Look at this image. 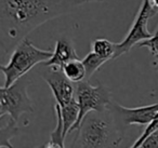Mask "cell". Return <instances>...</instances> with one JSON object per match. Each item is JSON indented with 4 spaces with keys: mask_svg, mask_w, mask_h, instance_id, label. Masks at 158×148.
Here are the masks:
<instances>
[{
    "mask_svg": "<svg viewBox=\"0 0 158 148\" xmlns=\"http://www.w3.org/2000/svg\"><path fill=\"white\" fill-rule=\"evenodd\" d=\"M91 52L95 53L100 57L110 61V60H115V54H116V43H113L112 41L104 38L97 39L91 43Z\"/></svg>",
    "mask_w": 158,
    "mask_h": 148,
    "instance_id": "cell-12",
    "label": "cell"
},
{
    "mask_svg": "<svg viewBox=\"0 0 158 148\" xmlns=\"http://www.w3.org/2000/svg\"><path fill=\"white\" fill-rule=\"evenodd\" d=\"M157 33H158V31H157Z\"/></svg>",
    "mask_w": 158,
    "mask_h": 148,
    "instance_id": "cell-23",
    "label": "cell"
},
{
    "mask_svg": "<svg viewBox=\"0 0 158 148\" xmlns=\"http://www.w3.org/2000/svg\"><path fill=\"white\" fill-rule=\"evenodd\" d=\"M53 52L41 50L35 47L27 38L16 44L11 53L10 60L6 65L0 66V70L5 75V85L10 87L20 80L31 69L38 64H44L51 59Z\"/></svg>",
    "mask_w": 158,
    "mask_h": 148,
    "instance_id": "cell-3",
    "label": "cell"
},
{
    "mask_svg": "<svg viewBox=\"0 0 158 148\" xmlns=\"http://www.w3.org/2000/svg\"><path fill=\"white\" fill-rule=\"evenodd\" d=\"M34 107L27 94V82L21 78L10 87H1L0 89V118L8 116L18 123L23 113H33Z\"/></svg>",
    "mask_w": 158,
    "mask_h": 148,
    "instance_id": "cell-5",
    "label": "cell"
},
{
    "mask_svg": "<svg viewBox=\"0 0 158 148\" xmlns=\"http://www.w3.org/2000/svg\"><path fill=\"white\" fill-rule=\"evenodd\" d=\"M149 1H151V2H153V0H149Z\"/></svg>",
    "mask_w": 158,
    "mask_h": 148,
    "instance_id": "cell-22",
    "label": "cell"
},
{
    "mask_svg": "<svg viewBox=\"0 0 158 148\" xmlns=\"http://www.w3.org/2000/svg\"><path fill=\"white\" fill-rule=\"evenodd\" d=\"M91 1H103V0H74V2L76 6L82 5L85 2H91Z\"/></svg>",
    "mask_w": 158,
    "mask_h": 148,
    "instance_id": "cell-18",
    "label": "cell"
},
{
    "mask_svg": "<svg viewBox=\"0 0 158 148\" xmlns=\"http://www.w3.org/2000/svg\"><path fill=\"white\" fill-rule=\"evenodd\" d=\"M62 72L65 77L73 83H79L87 79V70L84 63L80 60H73L62 67Z\"/></svg>",
    "mask_w": 158,
    "mask_h": 148,
    "instance_id": "cell-11",
    "label": "cell"
},
{
    "mask_svg": "<svg viewBox=\"0 0 158 148\" xmlns=\"http://www.w3.org/2000/svg\"><path fill=\"white\" fill-rule=\"evenodd\" d=\"M76 7L74 0H0L1 50L7 52L38 26Z\"/></svg>",
    "mask_w": 158,
    "mask_h": 148,
    "instance_id": "cell-1",
    "label": "cell"
},
{
    "mask_svg": "<svg viewBox=\"0 0 158 148\" xmlns=\"http://www.w3.org/2000/svg\"><path fill=\"white\" fill-rule=\"evenodd\" d=\"M156 131H158V115H157V117H156L155 119L151 122V123L147 124L146 128L144 129V131H143L142 134H141V136L139 137L135 142H134V144L130 148H139L143 143H144L145 139L148 138V137L151 136L153 133H155Z\"/></svg>",
    "mask_w": 158,
    "mask_h": 148,
    "instance_id": "cell-14",
    "label": "cell"
},
{
    "mask_svg": "<svg viewBox=\"0 0 158 148\" xmlns=\"http://www.w3.org/2000/svg\"><path fill=\"white\" fill-rule=\"evenodd\" d=\"M139 148H158V131L151 135Z\"/></svg>",
    "mask_w": 158,
    "mask_h": 148,
    "instance_id": "cell-16",
    "label": "cell"
},
{
    "mask_svg": "<svg viewBox=\"0 0 158 148\" xmlns=\"http://www.w3.org/2000/svg\"><path fill=\"white\" fill-rule=\"evenodd\" d=\"M75 97L79 106V116L73 131L78 130L82 120L92 111H105L112 105L110 91L103 84L92 85L85 80L76 83Z\"/></svg>",
    "mask_w": 158,
    "mask_h": 148,
    "instance_id": "cell-4",
    "label": "cell"
},
{
    "mask_svg": "<svg viewBox=\"0 0 158 148\" xmlns=\"http://www.w3.org/2000/svg\"><path fill=\"white\" fill-rule=\"evenodd\" d=\"M46 148H65V146L61 145V144H54V143L49 142L48 145L46 146Z\"/></svg>",
    "mask_w": 158,
    "mask_h": 148,
    "instance_id": "cell-17",
    "label": "cell"
},
{
    "mask_svg": "<svg viewBox=\"0 0 158 148\" xmlns=\"http://www.w3.org/2000/svg\"><path fill=\"white\" fill-rule=\"evenodd\" d=\"M77 131V148H107L116 146L123 138L110 109L88 113Z\"/></svg>",
    "mask_w": 158,
    "mask_h": 148,
    "instance_id": "cell-2",
    "label": "cell"
},
{
    "mask_svg": "<svg viewBox=\"0 0 158 148\" xmlns=\"http://www.w3.org/2000/svg\"><path fill=\"white\" fill-rule=\"evenodd\" d=\"M157 11L158 10L154 7L149 0H143L140 10H139L127 36L121 42L116 43L115 59L129 52L134 46H138L142 41H145L153 37L154 34L147 29V24H148L151 18H153L157 13Z\"/></svg>",
    "mask_w": 158,
    "mask_h": 148,
    "instance_id": "cell-6",
    "label": "cell"
},
{
    "mask_svg": "<svg viewBox=\"0 0 158 148\" xmlns=\"http://www.w3.org/2000/svg\"><path fill=\"white\" fill-rule=\"evenodd\" d=\"M41 77L51 89L59 106H65L75 98L76 85L66 78L62 69L56 67H47V70L42 72Z\"/></svg>",
    "mask_w": 158,
    "mask_h": 148,
    "instance_id": "cell-7",
    "label": "cell"
},
{
    "mask_svg": "<svg viewBox=\"0 0 158 148\" xmlns=\"http://www.w3.org/2000/svg\"><path fill=\"white\" fill-rule=\"evenodd\" d=\"M154 65H155L156 69H157V70H158V62H156V63H154Z\"/></svg>",
    "mask_w": 158,
    "mask_h": 148,
    "instance_id": "cell-21",
    "label": "cell"
},
{
    "mask_svg": "<svg viewBox=\"0 0 158 148\" xmlns=\"http://www.w3.org/2000/svg\"><path fill=\"white\" fill-rule=\"evenodd\" d=\"M76 51L72 42L67 39H59L55 43L53 54L49 61L44 64V67H56L62 69L64 65L73 60H78Z\"/></svg>",
    "mask_w": 158,
    "mask_h": 148,
    "instance_id": "cell-9",
    "label": "cell"
},
{
    "mask_svg": "<svg viewBox=\"0 0 158 148\" xmlns=\"http://www.w3.org/2000/svg\"><path fill=\"white\" fill-rule=\"evenodd\" d=\"M152 3H153L154 7H155L156 9L158 10V0H153V2H152Z\"/></svg>",
    "mask_w": 158,
    "mask_h": 148,
    "instance_id": "cell-20",
    "label": "cell"
},
{
    "mask_svg": "<svg viewBox=\"0 0 158 148\" xmlns=\"http://www.w3.org/2000/svg\"><path fill=\"white\" fill-rule=\"evenodd\" d=\"M61 116L62 120H63V126H64V136L68 133L73 132V129L76 125L77 120H78L79 116V106L78 103L76 101V97L70 103L66 104L65 106L61 107Z\"/></svg>",
    "mask_w": 158,
    "mask_h": 148,
    "instance_id": "cell-10",
    "label": "cell"
},
{
    "mask_svg": "<svg viewBox=\"0 0 158 148\" xmlns=\"http://www.w3.org/2000/svg\"><path fill=\"white\" fill-rule=\"evenodd\" d=\"M138 46L140 47V48L145 47V48L148 49L152 54L154 55V57H155L158 62V33H155L153 37L145 40V41H142L141 43H139Z\"/></svg>",
    "mask_w": 158,
    "mask_h": 148,
    "instance_id": "cell-15",
    "label": "cell"
},
{
    "mask_svg": "<svg viewBox=\"0 0 158 148\" xmlns=\"http://www.w3.org/2000/svg\"><path fill=\"white\" fill-rule=\"evenodd\" d=\"M106 60L100 57L99 55H97L95 53L90 52L85 56V59L82 60V63H84L85 67L87 70V81H89V79L91 78L93 74L103 65L104 63H106Z\"/></svg>",
    "mask_w": 158,
    "mask_h": 148,
    "instance_id": "cell-13",
    "label": "cell"
},
{
    "mask_svg": "<svg viewBox=\"0 0 158 148\" xmlns=\"http://www.w3.org/2000/svg\"><path fill=\"white\" fill-rule=\"evenodd\" d=\"M108 109L114 115L115 119H119V121L123 122V124L147 125L157 117L158 103L146 106L134 107V108H128L112 103Z\"/></svg>",
    "mask_w": 158,
    "mask_h": 148,
    "instance_id": "cell-8",
    "label": "cell"
},
{
    "mask_svg": "<svg viewBox=\"0 0 158 148\" xmlns=\"http://www.w3.org/2000/svg\"><path fill=\"white\" fill-rule=\"evenodd\" d=\"M0 148H12V147L11 146H7V145H1ZM38 148H46V146H40V147H38Z\"/></svg>",
    "mask_w": 158,
    "mask_h": 148,
    "instance_id": "cell-19",
    "label": "cell"
}]
</instances>
